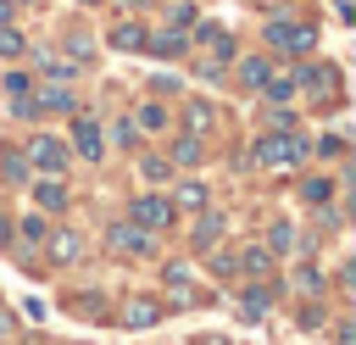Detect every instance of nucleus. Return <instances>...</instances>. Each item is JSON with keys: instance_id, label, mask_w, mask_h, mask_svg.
<instances>
[{"instance_id": "1", "label": "nucleus", "mask_w": 356, "mask_h": 345, "mask_svg": "<svg viewBox=\"0 0 356 345\" xmlns=\"http://www.w3.org/2000/svg\"><path fill=\"white\" fill-rule=\"evenodd\" d=\"M306 150H312V145H306L300 134H284V128H278V134H267V139L256 145V161H261V167H289V161H300Z\"/></svg>"}, {"instance_id": "2", "label": "nucleus", "mask_w": 356, "mask_h": 345, "mask_svg": "<svg viewBox=\"0 0 356 345\" xmlns=\"http://www.w3.org/2000/svg\"><path fill=\"white\" fill-rule=\"evenodd\" d=\"M28 161H33V167H44V172L56 178V172L67 167V145H61V139H44V134H39V139L28 145Z\"/></svg>"}, {"instance_id": "3", "label": "nucleus", "mask_w": 356, "mask_h": 345, "mask_svg": "<svg viewBox=\"0 0 356 345\" xmlns=\"http://www.w3.org/2000/svg\"><path fill=\"white\" fill-rule=\"evenodd\" d=\"M106 239H111V250H117V256H139V250L150 245V228H139V223H117Z\"/></svg>"}, {"instance_id": "4", "label": "nucleus", "mask_w": 356, "mask_h": 345, "mask_svg": "<svg viewBox=\"0 0 356 345\" xmlns=\"http://www.w3.org/2000/svg\"><path fill=\"white\" fill-rule=\"evenodd\" d=\"M167 217H172V206H167L161 195H139V200H134V223H139V228H167Z\"/></svg>"}, {"instance_id": "5", "label": "nucleus", "mask_w": 356, "mask_h": 345, "mask_svg": "<svg viewBox=\"0 0 356 345\" xmlns=\"http://www.w3.org/2000/svg\"><path fill=\"white\" fill-rule=\"evenodd\" d=\"M72 145H78V156H100V128H95V117H78L72 122Z\"/></svg>"}, {"instance_id": "6", "label": "nucleus", "mask_w": 356, "mask_h": 345, "mask_svg": "<svg viewBox=\"0 0 356 345\" xmlns=\"http://www.w3.org/2000/svg\"><path fill=\"white\" fill-rule=\"evenodd\" d=\"M50 256L67 267V262H78V256H83V239H78V234H67V228H61V234H50Z\"/></svg>"}, {"instance_id": "7", "label": "nucleus", "mask_w": 356, "mask_h": 345, "mask_svg": "<svg viewBox=\"0 0 356 345\" xmlns=\"http://www.w3.org/2000/svg\"><path fill=\"white\" fill-rule=\"evenodd\" d=\"M33 106H44V111H72V95H67V83H50V89H39Z\"/></svg>"}, {"instance_id": "8", "label": "nucleus", "mask_w": 356, "mask_h": 345, "mask_svg": "<svg viewBox=\"0 0 356 345\" xmlns=\"http://www.w3.org/2000/svg\"><path fill=\"white\" fill-rule=\"evenodd\" d=\"M33 200H39V206H44V211H61V206H67V189H61V184H56V178H44V184H39V189H33Z\"/></svg>"}, {"instance_id": "9", "label": "nucleus", "mask_w": 356, "mask_h": 345, "mask_svg": "<svg viewBox=\"0 0 356 345\" xmlns=\"http://www.w3.org/2000/svg\"><path fill=\"white\" fill-rule=\"evenodd\" d=\"M267 306H273V284H250L245 289V317H261Z\"/></svg>"}, {"instance_id": "10", "label": "nucleus", "mask_w": 356, "mask_h": 345, "mask_svg": "<svg viewBox=\"0 0 356 345\" xmlns=\"http://www.w3.org/2000/svg\"><path fill=\"white\" fill-rule=\"evenodd\" d=\"M156 317H161V312H156V306H150V300H134V306H128V312H122V323H128V328H150V323H156Z\"/></svg>"}, {"instance_id": "11", "label": "nucleus", "mask_w": 356, "mask_h": 345, "mask_svg": "<svg viewBox=\"0 0 356 345\" xmlns=\"http://www.w3.org/2000/svg\"><path fill=\"white\" fill-rule=\"evenodd\" d=\"M184 117H189V134H206V128H211V117H217V111H211V106H206V100H189V111H184Z\"/></svg>"}, {"instance_id": "12", "label": "nucleus", "mask_w": 356, "mask_h": 345, "mask_svg": "<svg viewBox=\"0 0 356 345\" xmlns=\"http://www.w3.org/2000/svg\"><path fill=\"white\" fill-rule=\"evenodd\" d=\"M0 172H6L11 184H22V178H28V156H17V150H6V156H0Z\"/></svg>"}, {"instance_id": "13", "label": "nucleus", "mask_w": 356, "mask_h": 345, "mask_svg": "<svg viewBox=\"0 0 356 345\" xmlns=\"http://www.w3.org/2000/svg\"><path fill=\"white\" fill-rule=\"evenodd\" d=\"M217 234H222V217H217V211H206V217L195 223V245H211Z\"/></svg>"}, {"instance_id": "14", "label": "nucleus", "mask_w": 356, "mask_h": 345, "mask_svg": "<svg viewBox=\"0 0 356 345\" xmlns=\"http://www.w3.org/2000/svg\"><path fill=\"white\" fill-rule=\"evenodd\" d=\"M239 267H245V273H267V267H273V250H261V245H250V250L239 256Z\"/></svg>"}, {"instance_id": "15", "label": "nucleus", "mask_w": 356, "mask_h": 345, "mask_svg": "<svg viewBox=\"0 0 356 345\" xmlns=\"http://www.w3.org/2000/svg\"><path fill=\"white\" fill-rule=\"evenodd\" d=\"M111 45H117V50H145V28H117Z\"/></svg>"}, {"instance_id": "16", "label": "nucleus", "mask_w": 356, "mask_h": 345, "mask_svg": "<svg viewBox=\"0 0 356 345\" xmlns=\"http://www.w3.org/2000/svg\"><path fill=\"white\" fill-rule=\"evenodd\" d=\"M312 39H317V28H295V22H289V39H284V50H295V56H300V50H312Z\"/></svg>"}, {"instance_id": "17", "label": "nucleus", "mask_w": 356, "mask_h": 345, "mask_svg": "<svg viewBox=\"0 0 356 345\" xmlns=\"http://www.w3.org/2000/svg\"><path fill=\"white\" fill-rule=\"evenodd\" d=\"M239 78H245L250 89H261V83L273 78V67H267V61H245V67H239Z\"/></svg>"}, {"instance_id": "18", "label": "nucleus", "mask_w": 356, "mask_h": 345, "mask_svg": "<svg viewBox=\"0 0 356 345\" xmlns=\"http://www.w3.org/2000/svg\"><path fill=\"white\" fill-rule=\"evenodd\" d=\"M178 206H184V211L206 206V184H178Z\"/></svg>"}, {"instance_id": "19", "label": "nucleus", "mask_w": 356, "mask_h": 345, "mask_svg": "<svg viewBox=\"0 0 356 345\" xmlns=\"http://www.w3.org/2000/svg\"><path fill=\"white\" fill-rule=\"evenodd\" d=\"M150 50H156V56H178V50H184V33H156Z\"/></svg>"}, {"instance_id": "20", "label": "nucleus", "mask_w": 356, "mask_h": 345, "mask_svg": "<svg viewBox=\"0 0 356 345\" xmlns=\"http://www.w3.org/2000/svg\"><path fill=\"white\" fill-rule=\"evenodd\" d=\"M172 161H184V167H189V161H200V139H195V134H189V139H178Z\"/></svg>"}, {"instance_id": "21", "label": "nucleus", "mask_w": 356, "mask_h": 345, "mask_svg": "<svg viewBox=\"0 0 356 345\" xmlns=\"http://www.w3.org/2000/svg\"><path fill=\"white\" fill-rule=\"evenodd\" d=\"M267 239H273V250H289V239H295V228H289V223H273V228H267Z\"/></svg>"}, {"instance_id": "22", "label": "nucleus", "mask_w": 356, "mask_h": 345, "mask_svg": "<svg viewBox=\"0 0 356 345\" xmlns=\"http://www.w3.org/2000/svg\"><path fill=\"white\" fill-rule=\"evenodd\" d=\"M295 289H312V295H317V289H323V273H317V267H300V273H295Z\"/></svg>"}, {"instance_id": "23", "label": "nucleus", "mask_w": 356, "mask_h": 345, "mask_svg": "<svg viewBox=\"0 0 356 345\" xmlns=\"http://www.w3.org/2000/svg\"><path fill=\"white\" fill-rule=\"evenodd\" d=\"M0 56H22V33H11V28H0Z\"/></svg>"}, {"instance_id": "24", "label": "nucleus", "mask_w": 356, "mask_h": 345, "mask_svg": "<svg viewBox=\"0 0 356 345\" xmlns=\"http://www.w3.org/2000/svg\"><path fill=\"white\" fill-rule=\"evenodd\" d=\"M139 122H145V128H167V111H161V106H145Z\"/></svg>"}, {"instance_id": "25", "label": "nucleus", "mask_w": 356, "mask_h": 345, "mask_svg": "<svg viewBox=\"0 0 356 345\" xmlns=\"http://www.w3.org/2000/svg\"><path fill=\"white\" fill-rule=\"evenodd\" d=\"M145 178L161 184V178H167V161H161V156H145Z\"/></svg>"}, {"instance_id": "26", "label": "nucleus", "mask_w": 356, "mask_h": 345, "mask_svg": "<svg viewBox=\"0 0 356 345\" xmlns=\"http://www.w3.org/2000/svg\"><path fill=\"white\" fill-rule=\"evenodd\" d=\"M284 39H289V22H273V28H267V45H278V50H284Z\"/></svg>"}, {"instance_id": "27", "label": "nucleus", "mask_w": 356, "mask_h": 345, "mask_svg": "<svg viewBox=\"0 0 356 345\" xmlns=\"http://www.w3.org/2000/svg\"><path fill=\"white\" fill-rule=\"evenodd\" d=\"M167 284H172V289H184V284H189V267H178V262H172V267H167Z\"/></svg>"}, {"instance_id": "28", "label": "nucleus", "mask_w": 356, "mask_h": 345, "mask_svg": "<svg viewBox=\"0 0 356 345\" xmlns=\"http://www.w3.org/2000/svg\"><path fill=\"white\" fill-rule=\"evenodd\" d=\"M334 339H339V345H356V328H339Z\"/></svg>"}, {"instance_id": "29", "label": "nucleus", "mask_w": 356, "mask_h": 345, "mask_svg": "<svg viewBox=\"0 0 356 345\" xmlns=\"http://www.w3.org/2000/svg\"><path fill=\"white\" fill-rule=\"evenodd\" d=\"M83 6H95V0H83Z\"/></svg>"}]
</instances>
